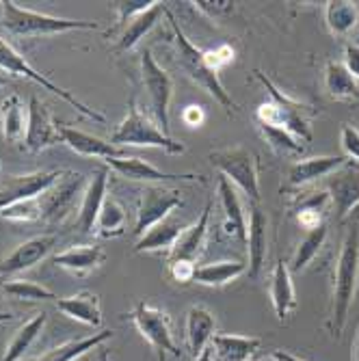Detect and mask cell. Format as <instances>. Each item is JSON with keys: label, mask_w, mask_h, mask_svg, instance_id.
Returning <instances> with one entry per match:
<instances>
[{"label": "cell", "mask_w": 359, "mask_h": 361, "mask_svg": "<svg viewBox=\"0 0 359 361\" xmlns=\"http://www.w3.org/2000/svg\"><path fill=\"white\" fill-rule=\"evenodd\" d=\"M255 78L262 82V87L269 93V100L262 102L255 111V119L262 126H277L288 130L290 135H295L301 143L312 141V117L316 111L299 100H292L286 95L264 72L255 70Z\"/></svg>", "instance_id": "6da1fadb"}, {"label": "cell", "mask_w": 359, "mask_h": 361, "mask_svg": "<svg viewBox=\"0 0 359 361\" xmlns=\"http://www.w3.org/2000/svg\"><path fill=\"white\" fill-rule=\"evenodd\" d=\"M357 281H359V227L353 225L346 238L342 243L338 264L334 273V294H331V334L336 338L342 336L344 326L348 322V314L355 301L357 292Z\"/></svg>", "instance_id": "7a4b0ae2"}, {"label": "cell", "mask_w": 359, "mask_h": 361, "mask_svg": "<svg viewBox=\"0 0 359 361\" xmlns=\"http://www.w3.org/2000/svg\"><path fill=\"white\" fill-rule=\"evenodd\" d=\"M169 24H171V30H174V44H176V56H178V65L184 70V74L195 82L200 85L208 95H212L214 100L225 109V111H236V102L232 100V95L225 91L221 78L217 72H212L206 63V56H204V50H200L195 46L188 37L186 32L182 30L180 22L174 18V13L167 9L165 11Z\"/></svg>", "instance_id": "3957f363"}, {"label": "cell", "mask_w": 359, "mask_h": 361, "mask_svg": "<svg viewBox=\"0 0 359 361\" xmlns=\"http://www.w3.org/2000/svg\"><path fill=\"white\" fill-rule=\"evenodd\" d=\"M3 26L16 37H48V35H61V32L72 30H97L100 24L87 22V20H68V18H54L48 13L30 11L18 7L13 0H3Z\"/></svg>", "instance_id": "277c9868"}, {"label": "cell", "mask_w": 359, "mask_h": 361, "mask_svg": "<svg viewBox=\"0 0 359 361\" xmlns=\"http://www.w3.org/2000/svg\"><path fill=\"white\" fill-rule=\"evenodd\" d=\"M111 143L117 147L123 145H137V147H156L162 149L167 154H184L186 145L182 141H176L171 137H167L162 130L158 128V123L147 117L139 104H137V97L133 95L128 100V115L123 117V121L113 130L111 135Z\"/></svg>", "instance_id": "5b68a950"}, {"label": "cell", "mask_w": 359, "mask_h": 361, "mask_svg": "<svg viewBox=\"0 0 359 361\" xmlns=\"http://www.w3.org/2000/svg\"><path fill=\"white\" fill-rule=\"evenodd\" d=\"M0 70H3L5 74L22 76V78H28V80H32V82H37V85L44 87L46 91L59 95L61 100H65L72 109H76L83 117H87V119H91V121H95V123H107V117H104L100 111L91 109L89 104H85V102L80 100V97H76L72 91L59 87L56 82H52L50 78H46L42 72H37L20 52H18L9 42H5L3 37H0Z\"/></svg>", "instance_id": "8992f818"}, {"label": "cell", "mask_w": 359, "mask_h": 361, "mask_svg": "<svg viewBox=\"0 0 359 361\" xmlns=\"http://www.w3.org/2000/svg\"><path fill=\"white\" fill-rule=\"evenodd\" d=\"M130 320L137 326L139 336L154 348L158 361H167V357H180V346L171 329V318L162 307L150 301H139L130 312Z\"/></svg>", "instance_id": "52a82bcc"}, {"label": "cell", "mask_w": 359, "mask_h": 361, "mask_svg": "<svg viewBox=\"0 0 359 361\" xmlns=\"http://www.w3.org/2000/svg\"><path fill=\"white\" fill-rule=\"evenodd\" d=\"M208 158L227 182L236 184L249 197L251 204L260 202V165L257 156L251 149L243 145L223 147L210 152Z\"/></svg>", "instance_id": "ba28073f"}, {"label": "cell", "mask_w": 359, "mask_h": 361, "mask_svg": "<svg viewBox=\"0 0 359 361\" xmlns=\"http://www.w3.org/2000/svg\"><path fill=\"white\" fill-rule=\"evenodd\" d=\"M141 78H143V87L147 93L154 121L158 123V128L162 130V133H165L167 137H171L169 104H171V97H174V78L156 63L152 50L141 52Z\"/></svg>", "instance_id": "9c48e42d"}, {"label": "cell", "mask_w": 359, "mask_h": 361, "mask_svg": "<svg viewBox=\"0 0 359 361\" xmlns=\"http://www.w3.org/2000/svg\"><path fill=\"white\" fill-rule=\"evenodd\" d=\"M184 206V197L176 188L167 186H145L139 197L137 208V223H135V236L141 238L147 229H152L156 223L165 221L174 214L176 208Z\"/></svg>", "instance_id": "30bf717a"}, {"label": "cell", "mask_w": 359, "mask_h": 361, "mask_svg": "<svg viewBox=\"0 0 359 361\" xmlns=\"http://www.w3.org/2000/svg\"><path fill=\"white\" fill-rule=\"evenodd\" d=\"M28 121H26V137L24 147L30 154H39L56 143H63L59 123H54L50 109L39 100L37 95L28 97Z\"/></svg>", "instance_id": "8fae6325"}, {"label": "cell", "mask_w": 359, "mask_h": 361, "mask_svg": "<svg viewBox=\"0 0 359 361\" xmlns=\"http://www.w3.org/2000/svg\"><path fill=\"white\" fill-rule=\"evenodd\" d=\"M63 173L65 171H32L24 176H7L5 184L0 186V212L18 202L44 195L61 180Z\"/></svg>", "instance_id": "7c38bea8"}, {"label": "cell", "mask_w": 359, "mask_h": 361, "mask_svg": "<svg viewBox=\"0 0 359 361\" xmlns=\"http://www.w3.org/2000/svg\"><path fill=\"white\" fill-rule=\"evenodd\" d=\"M327 195L336 221H344L359 206V165L348 160L327 180Z\"/></svg>", "instance_id": "4fadbf2b"}, {"label": "cell", "mask_w": 359, "mask_h": 361, "mask_svg": "<svg viewBox=\"0 0 359 361\" xmlns=\"http://www.w3.org/2000/svg\"><path fill=\"white\" fill-rule=\"evenodd\" d=\"M104 162L115 173H119L126 180H133V182H178V180L180 182H200V184L206 182L204 176H197V173H167L139 156L109 158Z\"/></svg>", "instance_id": "5bb4252c"}, {"label": "cell", "mask_w": 359, "mask_h": 361, "mask_svg": "<svg viewBox=\"0 0 359 361\" xmlns=\"http://www.w3.org/2000/svg\"><path fill=\"white\" fill-rule=\"evenodd\" d=\"M80 184H83V176L80 173L65 171L61 176V180L52 186L54 192L48 188L44 195H39L42 219L48 221V223H61L65 216L72 212V208L76 204Z\"/></svg>", "instance_id": "9a60e30c"}, {"label": "cell", "mask_w": 359, "mask_h": 361, "mask_svg": "<svg viewBox=\"0 0 359 361\" xmlns=\"http://www.w3.org/2000/svg\"><path fill=\"white\" fill-rule=\"evenodd\" d=\"M54 245H56V236L52 234H42L18 245L9 255L0 257V277H9L32 269L50 255Z\"/></svg>", "instance_id": "2e32d148"}, {"label": "cell", "mask_w": 359, "mask_h": 361, "mask_svg": "<svg viewBox=\"0 0 359 361\" xmlns=\"http://www.w3.org/2000/svg\"><path fill=\"white\" fill-rule=\"evenodd\" d=\"M210 212H212V202H208L200 214V219L186 225V229L180 234V238L176 240L174 249L167 253V259H186V262H195L202 257L206 243H208V227H210Z\"/></svg>", "instance_id": "e0dca14e"}, {"label": "cell", "mask_w": 359, "mask_h": 361, "mask_svg": "<svg viewBox=\"0 0 359 361\" xmlns=\"http://www.w3.org/2000/svg\"><path fill=\"white\" fill-rule=\"evenodd\" d=\"M214 336H217L214 314L206 305H190L186 310V320H184V340H186V350L193 355V359L210 346Z\"/></svg>", "instance_id": "ac0fdd59"}, {"label": "cell", "mask_w": 359, "mask_h": 361, "mask_svg": "<svg viewBox=\"0 0 359 361\" xmlns=\"http://www.w3.org/2000/svg\"><path fill=\"white\" fill-rule=\"evenodd\" d=\"M107 186H109V169L100 167L93 173V178L89 180V184L83 192V200L78 206V221H76L78 232H83V234L95 232L97 216H100V210L107 200Z\"/></svg>", "instance_id": "d6986e66"}, {"label": "cell", "mask_w": 359, "mask_h": 361, "mask_svg": "<svg viewBox=\"0 0 359 361\" xmlns=\"http://www.w3.org/2000/svg\"><path fill=\"white\" fill-rule=\"evenodd\" d=\"M247 253H249L247 273L251 277H257L267 262V255H269V216L257 204H251V208H249Z\"/></svg>", "instance_id": "ffe728a7"}, {"label": "cell", "mask_w": 359, "mask_h": 361, "mask_svg": "<svg viewBox=\"0 0 359 361\" xmlns=\"http://www.w3.org/2000/svg\"><path fill=\"white\" fill-rule=\"evenodd\" d=\"M217 190H219L221 208H223V212H225L223 229L227 232V236L236 238L241 247H247L249 225H247V214H245V208H243V202H241V197H238L236 188L221 176V178H219Z\"/></svg>", "instance_id": "44dd1931"}, {"label": "cell", "mask_w": 359, "mask_h": 361, "mask_svg": "<svg viewBox=\"0 0 359 361\" xmlns=\"http://www.w3.org/2000/svg\"><path fill=\"white\" fill-rule=\"evenodd\" d=\"M107 259V253L97 245H74L52 257V264L56 269H63L72 275L85 277L93 271H97Z\"/></svg>", "instance_id": "7402d4cb"}, {"label": "cell", "mask_w": 359, "mask_h": 361, "mask_svg": "<svg viewBox=\"0 0 359 361\" xmlns=\"http://www.w3.org/2000/svg\"><path fill=\"white\" fill-rule=\"evenodd\" d=\"M59 130H61L63 145H68L72 152H76V154H80L85 158H102V160H109V158H121V156H126L123 147H117L111 141H104L100 137H93L89 133H83V130H78V128L59 126Z\"/></svg>", "instance_id": "603a6c76"}, {"label": "cell", "mask_w": 359, "mask_h": 361, "mask_svg": "<svg viewBox=\"0 0 359 361\" xmlns=\"http://www.w3.org/2000/svg\"><path fill=\"white\" fill-rule=\"evenodd\" d=\"M56 310L68 316L70 320H76L80 324L87 326H100L102 324V305H100V297L91 290H80L76 294H70V297H59L56 299Z\"/></svg>", "instance_id": "cb8c5ba5"}, {"label": "cell", "mask_w": 359, "mask_h": 361, "mask_svg": "<svg viewBox=\"0 0 359 361\" xmlns=\"http://www.w3.org/2000/svg\"><path fill=\"white\" fill-rule=\"evenodd\" d=\"M348 158L344 156H312L305 160H299L288 171V184L295 188H303L320 178H329L334 171L344 167Z\"/></svg>", "instance_id": "d4e9b609"}, {"label": "cell", "mask_w": 359, "mask_h": 361, "mask_svg": "<svg viewBox=\"0 0 359 361\" xmlns=\"http://www.w3.org/2000/svg\"><path fill=\"white\" fill-rule=\"evenodd\" d=\"M271 303L275 310V316L279 322H286L297 310V292H295V283H292V273L288 269V264L284 259H279L273 273H271Z\"/></svg>", "instance_id": "484cf974"}, {"label": "cell", "mask_w": 359, "mask_h": 361, "mask_svg": "<svg viewBox=\"0 0 359 361\" xmlns=\"http://www.w3.org/2000/svg\"><path fill=\"white\" fill-rule=\"evenodd\" d=\"M165 11H167V7L162 5V3H158V0H154V5H152L147 11L135 16L133 20H130V22L126 24V28L121 30L119 39H117L115 46H113V50H115L117 54H121V52H130L133 48H137L139 42H141V39L147 35V32L160 22V18L165 16Z\"/></svg>", "instance_id": "4316f807"}, {"label": "cell", "mask_w": 359, "mask_h": 361, "mask_svg": "<svg viewBox=\"0 0 359 361\" xmlns=\"http://www.w3.org/2000/svg\"><path fill=\"white\" fill-rule=\"evenodd\" d=\"M184 229H186V225L171 214L165 221L156 223L152 229H147L141 238H137L135 253H152V251H167L169 253Z\"/></svg>", "instance_id": "83f0119b"}, {"label": "cell", "mask_w": 359, "mask_h": 361, "mask_svg": "<svg viewBox=\"0 0 359 361\" xmlns=\"http://www.w3.org/2000/svg\"><path fill=\"white\" fill-rule=\"evenodd\" d=\"M214 361H251V357L262 346V340L253 336L217 334L210 342Z\"/></svg>", "instance_id": "f1b7e54d"}, {"label": "cell", "mask_w": 359, "mask_h": 361, "mask_svg": "<svg viewBox=\"0 0 359 361\" xmlns=\"http://www.w3.org/2000/svg\"><path fill=\"white\" fill-rule=\"evenodd\" d=\"M26 121H28V109L20 100V95L18 93L7 95L3 104H0V130H3L5 141L24 143Z\"/></svg>", "instance_id": "f546056e"}, {"label": "cell", "mask_w": 359, "mask_h": 361, "mask_svg": "<svg viewBox=\"0 0 359 361\" xmlns=\"http://www.w3.org/2000/svg\"><path fill=\"white\" fill-rule=\"evenodd\" d=\"M46 322H48L46 312H39V314H35L32 318H28L24 324H20V329L13 334V338L9 340V344L5 348L3 361H20L32 348V344L39 340Z\"/></svg>", "instance_id": "4dcf8cb0"}, {"label": "cell", "mask_w": 359, "mask_h": 361, "mask_svg": "<svg viewBox=\"0 0 359 361\" xmlns=\"http://www.w3.org/2000/svg\"><path fill=\"white\" fill-rule=\"evenodd\" d=\"M247 273L245 262H234V259H219L212 264L197 267L195 271V283L206 286V288H223L227 283L236 281L241 275Z\"/></svg>", "instance_id": "1f68e13d"}, {"label": "cell", "mask_w": 359, "mask_h": 361, "mask_svg": "<svg viewBox=\"0 0 359 361\" xmlns=\"http://www.w3.org/2000/svg\"><path fill=\"white\" fill-rule=\"evenodd\" d=\"M111 338H113V331H100V334H93L89 338L70 340V342H65V344H59V346L50 348L37 361H78L80 357L89 355L93 348H100Z\"/></svg>", "instance_id": "d6a6232c"}, {"label": "cell", "mask_w": 359, "mask_h": 361, "mask_svg": "<svg viewBox=\"0 0 359 361\" xmlns=\"http://www.w3.org/2000/svg\"><path fill=\"white\" fill-rule=\"evenodd\" d=\"M324 89L334 100L340 102H353L359 97L357 80L340 61H327V65H324Z\"/></svg>", "instance_id": "836d02e7"}, {"label": "cell", "mask_w": 359, "mask_h": 361, "mask_svg": "<svg viewBox=\"0 0 359 361\" xmlns=\"http://www.w3.org/2000/svg\"><path fill=\"white\" fill-rule=\"evenodd\" d=\"M324 240H327V223L324 225H318L314 229H308L305 236L299 240V247L295 251V255H292V262H290V273H303L310 262L320 253Z\"/></svg>", "instance_id": "e575fe53"}, {"label": "cell", "mask_w": 359, "mask_h": 361, "mask_svg": "<svg viewBox=\"0 0 359 361\" xmlns=\"http://www.w3.org/2000/svg\"><path fill=\"white\" fill-rule=\"evenodd\" d=\"M3 294L11 301H24V303H48L54 301L56 303V294L52 290H48L42 283L28 281V279H7L3 286H0Z\"/></svg>", "instance_id": "d590c367"}, {"label": "cell", "mask_w": 359, "mask_h": 361, "mask_svg": "<svg viewBox=\"0 0 359 361\" xmlns=\"http://www.w3.org/2000/svg\"><path fill=\"white\" fill-rule=\"evenodd\" d=\"M126 219H128L126 208L115 200V197H107L104 206L100 210V216H97V223H95V234L100 238L121 236L126 232Z\"/></svg>", "instance_id": "8d00e7d4"}, {"label": "cell", "mask_w": 359, "mask_h": 361, "mask_svg": "<svg viewBox=\"0 0 359 361\" xmlns=\"http://www.w3.org/2000/svg\"><path fill=\"white\" fill-rule=\"evenodd\" d=\"M324 20H327V26L334 35L344 37L357 26L359 9L348 0H331V3H327V9H324Z\"/></svg>", "instance_id": "74e56055"}, {"label": "cell", "mask_w": 359, "mask_h": 361, "mask_svg": "<svg viewBox=\"0 0 359 361\" xmlns=\"http://www.w3.org/2000/svg\"><path fill=\"white\" fill-rule=\"evenodd\" d=\"M331 208L329 195L327 192H312L308 197H303V202H299L295 214H297V223L305 229H314L318 225H324V216H327V210Z\"/></svg>", "instance_id": "f35d334b"}, {"label": "cell", "mask_w": 359, "mask_h": 361, "mask_svg": "<svg viewBox=\"0 0 359 361\" xmlns=\"http://www.w3.org/2000/svg\"><path fill=\"white\" fill-rule=\"evenodd\" d=\"M260 128V133H262V137L267 139V143L277 152V154H301L305 147L303 143L295 137V135H290L288 130L284 128H277V126H262V123H257Z\"/></svg>", "instance_id": "ab89813d"}, {"label": "cell", "mask_w": 359, "mask_h": 361, "mask_svg": "<svg viewBox=\"0 0 359 361\" xmlns=\"http://www.w3.org/2000/svg\"><path fill=\"white\" fill-rule=\"evenodd\" d=\"M0 219H5V221H16V223L39 221V219H42V204H39V197H35V200H24V202H18V204L5 208L3 212H0Z\"/></svg>", "instance_id": "60d3db41"}, {"label": "cell", "mask_w": 359, "mask_h": 361, "mask_svg": "<svg viewBox=\"0 0 359 361\" xmlns=\"http://www.w3.org/2000/svg\"><path fill=\"white\" fill-rule=\"evenodd\" d=\"M152 5H154V0H123V3H113V9H115V26L109 30V35H111L115 28H119L126 22L133 20L135 16L147 11Z\"/></svg>", "instance_id": "b9f144b4"}, {"label": "cell", "mask_w": 359, "mask_h": 361, "mask_svg": "<svg viewBox=\"0 0 359 361\" xmlns=\"http://www.w3.org/2000/svg\"><path fill=\"white\" fill-rule=\"evenodd\" d=\"M234 54H236L234 48H232V46H227V44L217 46V48H212V50H204V56H206L208 68H210L212 72H217V74L234 61Z\"/></svg>", "instance_id": "7bdbcfd3"}, {"label": "cell", "mask_w": 359, "mask_h": 361, "mask_svg": "<svg viewBox=\"0 0 359 361\" xmlns=\"http://www.w3.org/2000/svg\"><path fill=\"white\" fill-rule=\"evenodd\" d=\"M340 145L344 149V158L359 162V130L351 123L342 126V133H340Z\"/></svg>", "instance_id": "ee69618b"}, {"label": "cell", "mask_w": 359, "mask_h": 361, "mask_svg": "<svg viewBox=\"0 0 359 361\" xmlns=\"http://www.w3.org/2000/svg\"><path fill=\"white\" fill-rule=\"evenodd\" d=\"M195 271H197V264L195 262H186V259H174L169 262V275L176 283H190L195 279Z\"/></svg>", "instance_id": "f6af8a7d"}, {"label": "cell", "mask_w": 359, "mask_h": 361, "mask_svg": "<svg viewBox=\"0 0 359 361\" xmlns=\"http://www.w3.org/2000/svg\"><path fill=\"white\" fill-rule=\"evenodd\" d=\"M193 5H195V9H200L202 13H206L210 18L234 11V3H230V0H197V3H193Z\"/></svg>", "instance_id": "bcb514c9"}, {"label": "cell", "mask_w": 359, "mask_h": 361, "mask_svg": "<svg viewBox=\"0 0 359 361\" xmlns=\"http://www.w3.org/2000/svg\"><path fill=\"white\" fill-rule=\"evenodd\" d=\"M344 68L351 72L355 80H359V44L344 46Z\"/></svg>", "instance_id": "7dc6e473"}, {"label": "cell", "mask_w": 359, "mask_h": 361, "mask_svg": "<svg viewBox=\"0 0 359 361\" xmlns=\"http://www.w3.org/2000/svg\"><path fill=\"white\" fill-rule=\"evenodd\" d=\"M182 121H184L188 128H202V123L206 121L204 109H202L200 104H188V106L182 111Z\"/></svg>", "instance_id": "c3c4849f"}, {"label": "cell", "mask_w": 359, "mask_h": 361, "mask_svg": "<svg viewBox=\"0 0 359 361\" xmlns=\"http://www.w3.org/2000/svg\"><path fill=\"white\" fill-rule=\"evenodd\" d=\"M271 359H275V361H308V359H303L299 355H292L288 350H273L271 353Z\"/></svg>", "instance_id": "681fc988"}, {"label": "cell", "mask_w": 359, "mask_h": 361, "mask_svg": "<svg viewBox=\"0 0 359 361\" xmlns=\"http://www.w3.org/2000/svg\"><path fill=\"white\" fill-rule=\"evenodd\" d=\"M193 361H214V353H212V346H208L202 355H197Z\"/></svg>", "instance_id": "f907efd6"}, {"label": "cell", "mask_w": 359, "mask_h": 361, "mask_svg": "<svg viewBox=\"0 0 359 361\" xmlns=\"http://www.w3.org/2000/svg\"><path fill=\"white\" fill-rule=\"evenodd\" d=\"M353 361H359V331H357V338L353 344Z\"/></svg>", "instance_id": "816d5d0a"}, {"label": "cell", "mask_w": 359, "mask_h": 361, "mask_svg": "<svg viewBox=\"0 0 359 361\" xmlns=\"http://www.w3.org/2000/svg\"><path fill=\"white\" fill-rule=\"evenodd\" d=\"M97 361H111V353H109V348H100V355H97Z\"/></svg>", "instance_id": "f5cc1de1"}, {"label": "cell", "mask_w": 359, "mask_h": 361, "mask_svg": "<svg viewBox=\"0 0 359 361\" xmlns=\"http://www.w3.org/2000/svg\"><path fill=\"white\" fill-rule=\"evenodd\" d=\"M13 320V316L9 314V312H0V324H5V322H11Z\"/></svg>", "instance_id": "db71d44e"}, {"label": "cell", "mask_w": 359, "mask_h": 361, "mask_svg": "<svg viewBox=\"0 0 359 361\" xmlns=\"http://www.w3.org/2000/svg\"><path fill=\"white\" fill-rule=\"evenodd\" d=\"M9 85V78L7 76H3V74H0V89H3V87H7Z\"/></svg>", "instance_id": "11a10c76"}, {"label": "cell", "mask_w": 359, "mask_h": 361, "mask_svg": "<svg viewBox=\"0 0 359 361\" xmlns=\"http://www.w3.org/2000/svg\"><path fill=\"white\" fill-rule=\"evenodd\" d=\"M78 361H91V357H89V355H85V357H80Z\"/></svg>", "instance_id": "9f6ffc18"}, {"label": "cell", "mask_w": 359, "mask_h": 361, "mask_svg": "<svg viewBox=\"0 0 359 361\" xmlns=\"http://www.w3.org/2000/svg\"><path fill=\"white\" fill-rule=\"evenodd\" d=\"M0 167H3V165H0Z\"/></svg>", "instance_id": "6f0895ef"}]
</instances>
